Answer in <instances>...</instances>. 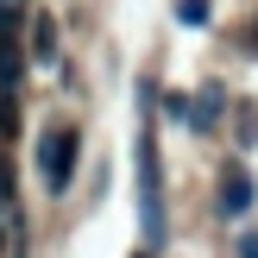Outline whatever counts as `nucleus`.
I'll return each instance as SVG.
<instances>
[{
	"label": "nucleus",
	"instance_id": "obj_6",
	"mask_svg": "<svg viewBox=\"0 0 258 258\" xmlns=\"http://www.w3.org/2000/svg\"><path fill=\"white\" fill-rule=\"evenodd\" d=\"M239 258H258V239H246V246H239Z\"/></svg>",
	"mask_w": 258,
	"mask_h": 258
},
{
	"label": "nucleus",
	"instance_id": "obj_1",
	"mask_svg": "<svg viewBox=\"0 0 258 258\" xmlns=\"http://www.w3.org/2000/svg\"><path fill=\"white\" fill-rule=\"evenodd\" d=\"M76 151H82L76 126H44V139H38V170H44V189H50V196H63V189H70Z\"/></svg>",
	"mask_w": 258,
	"mask_h": 258
},
{
	"label": "nucleus",
	"instance_id": "obj_4",
	"mask_svg": "<svg viewBox=\"0 0 258 258\" xmlns=\"http://www.w3.org/2000/svg\"><path fill=\"white\" fill-rule=\"evenodd\" d=\"M176 13H183V25H208V0H176Z\"/></svg>",
	"mask_w": 258,
	"mask_h": 258
},
{
	"label": "nucleus",
	"instance_id": "obj_2",
	"mask_svg": "<svg viewBox=\"0 0 258 258\" xmlns=\"http://www.w3.org/2000/svg\"><path fill=\"white\" fill-rule=\"evenodd\" d=\"M139 214H145V239H164V196H158V145L151 133H139Z\"/></svg>",
	"mask_w": 258,
	"mask_h": 258
},
{
	"label": "nucleus",
	"instance_id": "obj_3",
	"mask_svg": "<svg viewBox=\"0 0 258 258\" xmlns=\"http://www.w3.org/2000/svg\"><path fill=\"white\" fill-rule=\"evenodd\" d=\"M221 214L227 221H246L252 214V176H246V164H227V176H221Z\"/></svg>",
	"mask_w": 258,
	"mask_h": 258
},
{
	"label": "nucleus",
	"instance_id": "obj_7",
	"mask_svg": "<svg viewBox=\"0 0 258 258\" xmlns=\"http://www.w3.org/2000/svg\"><path fill=\"white\" fill-rule=\"evenodd\" d=\"M252 50H258V32H252Z\"/></svg>",
	"mask_w": 258,
	"mask_h": 258
},
{
	"label": "nucleus",
	"instance_id": "obj_5",
	"mask_svg": "<svg viewBox=\"0 0 258 258\" xmlns=\"http://www.w3.org/2000/svg\"><path fill=\"white\" fill-rule=\"evenodd\" d=\"M0 38H13V13L7 7H0Z\"/></svg>",
	"mask_w": 258,
	"mask_h": 258
}]
</instances>
